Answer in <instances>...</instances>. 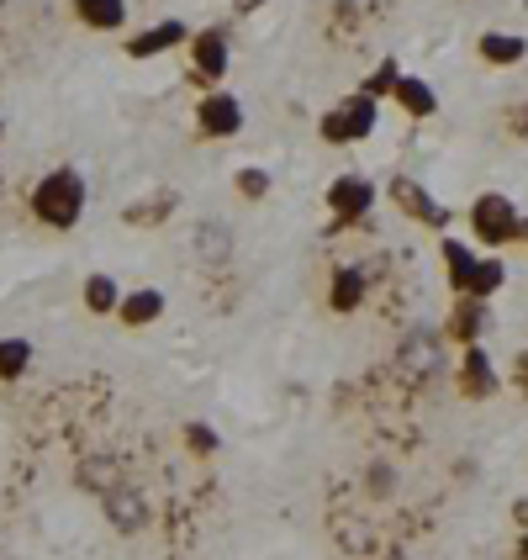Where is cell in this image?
Listing matches in <instances>:
<instances>
[{
	"label": "cell",
	"mask_w": 528,
	"mask_h": 560,
	"mask_svg": "<svg viewBox=\"0 0 528 560\" xmlns=\"http://www.w3.org/2000/svg\"><path fill=\"white\" fill-rule=\"evenodd\" d=\"M32 207H37V217H43L48 228H74L80 212H85V180L74 170H53L43 185H37Z\"/></svg>",
	"instance_id": "1"
},
{
	"label": "cell",
	"mask_w": 528,
	"mask_h": 560,
	"mask_svg": "<svg viewBox=\"0 0 528 560\" xmlns=\"http://www.w3.org/2000/svg\"><path fill=\"white\" fill-rule=\"evenodd\" d=\"M375 96H349V101H338L328 117H323V138L328 143H360L375 133Z\"/></svg>",
	"instance_id": "2"
},
{
	"label": "cell",
	"mask_w": 528,
	"mask_h": 560,
	"mask_svg": "<svg viewBox=\"0 0 528 560\" xmlns=\"http://www.w3.org/2000/svg\"><path fill=\"white\" fill-rule=\"evenodd\" d=\"M470 222H476V238H486V244H513L518 238V207L507 201L502 191H486L476 201V212H470Z\"/></svg>",
	"instance_id": "3"
},
{
	"label": "cell",
	"mask_w": 528,
	"mask_h": 560,
	"mask_svg": "<svg viewBox=\"0 0 528 560\" xmlns=\"http://www.w3.org/2000/svg\"><path fill=\"white\" fill-rule=\"evenodd\" d=\"M148 518H154V508H148V492L138 487H111L106 492V524L117 529V534H143L148 529Z\"/></svg>",
	"instance_id": "4"
},
{
	"label": "cell",
	"mask_w": 528,
	"mask_h": 560,
	"mask_svg": "<svg viewBox=\"0 0 528 560\" xmlns=\"http://www.w3.org/2000/svg\"><path fill=\"white\" fill-rule=\"evenodd\" d=\"M370 201H375V185H370L365 175H344V180H333V191H328V207L338 212V222L365 217Z\"/></svg>",
	"instance_id": "5"
},
{
	"label": "cell",
	"mask_w": 528,
	"mask_h": 560,
	"mask_svg": "<svg viewBox=\"0 0 528 560\" xmlns=\"http://www.w3.org/2000/svg\"><path fill=\"white\" fill-rule=\"evenodd\" d=\"M196 122H201L206 138H233L243 127V106H238V96H206L201 111H196Z\"/></svg>",
	"instance_id": "6"
},
{
	"label": "cell",
	"mask_w": 528,
	"mask_h": 560,
	"mask_svg": "<svg viewBox=\"0 0 528 560\" xmlns=\"http://www.w3.org/2000/svg\"><path fill=\"white\" fill-rule=\"evenodd\" d=\"M407 370H439L444 365V333H433V328H412L407 339H402V354H396Z\"/></svg>",
	"instance_id": "7"
},
{
	"label": "cell",
	"mask_w": 528,
	"mask_h": 560,
	"mask_svg": "<svg viewBox=\"0 0 528 560\" xmlns=\"http://www.w3.org/2000/svg\"><path fill=\"white\" fill-rule=\"evenodd\" d=\"M191 69L201 74V80L228 74V32H201L191 43Z\"/></svg>",
	"instance_id": "8"
},
{
	"label": "cell",
	"mask_w": 528,
	"mask_h": 560,
	"mask_svg": "<svg viewBox=\"0 0 528 560\" xmlns=\"http://www.w3.org/2000/svg\"><path fill=\"white\" fill-rule=\"evenodd\" d=\"M391 196H396V207H407L412 217H423L428 228H449V207H439V201H428L423 185H412V180H396L391 185Z\"/></svg>",
	"instance_id": "9"
},
{
	"label": "cell",
	"mask_w": 528,
	"mask_h": 560,
	"mask_svg": "<svg viewBox=\"0 0 528 560\" xmlns=\"http://www.w3.org/2000/svg\"><path fill=\"white\" fill-rule=\"evenodd\" d=\"M460 391L465 397H492L497 391V370H492V360H486V354L470 344L465 349V365H460Z\"/></svg>",
	"instance_id": "10"
},
{
	"label": "cell",
	"mask_w": 528,
	"mask_h": 560,
	"mask_svg": "<svg viewBox=\"0 0 528 560\" xmlns=\"http://www.w3.org/2000/svg\"><path fill=\"white\" fill-rule=\"evenodd\" d=\"M196 254H201V259H212V265L233 259V233H228V222H217V217L196 222Z\"/></svg>",
	"instance_id": "11"
},
{
	"label": "cell",
	"mask_w": 528,
	"mask_h": 560,
	"mask_svg": "<svg viewBox=\"0 0 528 560\" xmlns=\"http://www.w3.org/2000/svg\"><path fill=\"white\" fill-rule=\"evenodd\" d=\"M481 328H492V307H486V296H470L465 291V302H460V312H455V339H465V344H476L481 339Z\"/></svg>",
	"instance_id": "12"
},
{
	"label": "cell",
	"mask_w": 528,
	"mask_h": 560,
	"mask_svg": "<svg viewBox=\"0 0 528 560\" xmlns=\"http://www.w3.org/2000/svg\"><path fill=\"white\" fill-rule=\"evenodd\" d=\"M74 16L96 32H111L127 22V0H74Z\"/></svg>",
	"instance_id": "13"
},
{
	"label": "cell",
	"mask_w": 528,
	"mask_h": 560,
	"mask_svg": "<svg viewBox=\"0 0 528 560\" xmlns=\"http://www.w3.org/2000/svg\"><path fill=\"white\" fill-rule=\"evenodd\" d=\"M391 90H396V106L407 111V117H433V111H439V96H433V90L423 85V80H391Z\"/></svg>",
	"instance_id": "14"
},
{
	"label": "cell",
	"mask_w": 528,
	"mask_h": 560,
	"mask_svg": "<svg viewBox=\"0 0 528 560\" xmlns=\"http://www.w3.org/2000/svg\"><path fill=\"white\" fill-rule=\"evenodd\" d=\"M175 43H185V22H164V27H154V32L132 37L127 53H132V59H148V53H164V48H175Z\"/></svg>",
	"instance_id": "15"
},
{
	"label": "cell",
	"mask_w": 528,
	"mask_h": 560,
	"mask_svg": "<svg viewBox=\"0 0 528 560\" xmlns=\"http://www.w3.org/2000/svg\"><path fill=\"white\" fill-rule=\"evenodd\" d=\"M481 59L486 64H518V59H528V43H523V37H502V32H486L481 37Z\"/></svg>",
	"instance_id": "16"
},
{
	"label": "cell",
	"mask_w": 528,
	"mask_h": 560,
	"mask_svg": "<svg viewBox=\"0 0 528 560\" xmlns=\"http://www.w3.org/2000/svg\"><path fill=\"white\" fill-rule=\"evenodd\" d=\"M122 307V323L127 328H143V323H154V317L164 312V296L159 291H132L127 302H117Z\"/></svg>",
	"instance_id": "17"
},
{
	"label": "cell",
	"mask_w": 528,
	"mask_h": 560,
	"mask_svg": "<svg viewBox=\"0 0 528 560\" xmlns=\"http://www.w3.org/2000/svg\"><path fill=\"white\" fill-rule=\"evenodd\" d=\"M444 259H449V280H455V291H465L470 270H476V254H470L465 244H455V238H444Z\"/></svg>",
	"instance_id": "18"
},
{
	"label": "cell",
	"mask_w": 528,
	"mask_h": 560,
	"mask_svg": "<svg viewBox=\"0 0 528 560\" xmlns=\"http://www.w3.org/2000/svg\"><path fill=\"white\" fill-rule=\"evenodd\" d=\"M85 302H90V312H117V302H122L117 280H111V275H90V286H85Z\"/></svg>",
	"instance_id": "19"
},
{
	"label": "cell",
	"mask_w": 528,
	"mask_h": 560,
	"mask_svg": "<svg viewBox=\"0 0 528 560\" xmlns=\"http://www.w3.org/2000/svg\"><path fill=\"white\" fill-rule=\"evenodd\" d=\"M502 275H507L502 259H476V270H470V286H465V291H470V296H492V291L502 286Z\"/></svg>",
	"instance_id": "20"
},
{
	"label": "cell",
	"mask_w": 528,
	"mask_h": 560,
	"mask_svg": "<svg viewBox=\"0 0 528 560\" xmlns=\"http://www.w3.org/2000/svg\"><path fill=\"white\" fill-rule=\"evenodd\" d=\"M365 296V275L360 270H338V286H333V307L338 312H349L354 302Z\"/></svg>",
	"instance_id": "21"
},
{
	"label": "cell",
	"mask_w": 528,
	"mask_h": 560,
	"mask_svg": "<svg viewBox=\"0 0 528 560\" xmlns=\"http://www.w3.org/2000/svg\"><path fill=\"white\" fill-rule=\"evenodd\" d=\"M27 360H32V349H27L22 339H6V344H0V376H22Z\"/></svg>",
	"instance_id": "22"
},
{
	"label": "cell",
	"mask_w": 528,
	"mask_h": 560,
	"mask_svg": "<svg viewBox=\"0 0 528 560\" xmlns=\"http://www.w3.org/2000/svg\"><path fill=\"white\" fill-rule=\"evenodd\" d=\"M238 191L249 196V201L270 196V175H264V170H243V175H238Z\"/></svg>",
	"instance_id": "23"
},
{
	"label": "cell",
	"mask_w": 528,
	"mask_h": 560,
	"mask_svg": "<svg viewBox=\"0 0 528 560\" xmlns=\"http://www.w3.org/2000/svg\"><path fill=\"white\" fill-rule=\"evenodd\" d=\"M185 439L196 444V455H212V450H217V434H212V428H201V423L185 428Z\"/></svg>",
	"instance_id": "24"
},
{
	"label": "cell",
	"mask_w": 528,
	"mask_h": 560,
	"mask_svg": "<svg viewBox=\"0 0 528 560\" xmlns=\"http://www.w3.org/2000/svg\"><path fill=\"white\" fill-rule=\"evenodd\" d=\"M518 386H523V391H528V349H523V354H518Z\"/></svg>",
	"instance_id": "25"
},
{
	"label": "cell",
	"mask_w": 528,
	"mask_h": 560,
	"mask_svg": "<svg viewBox=\"0 0 528 560\" xmlns=\"http://www.w3.org/2000/svg\"><path fill=\"white\" fill-rule=\"evenodd\" d=\"M259 6V0H238V11H254Z\"/></svg>",
	"instance_id": "26"
},
{
	"label": "cell",
	"mask_w": 528,
	"mask_h": 560,
	"mask_svg": "<svg viewBox=\"0 0 528 560\" xmlns=\"http://www.w3.org/2000/svg\"><path fill=\"white\" fill-rule=\"evenodd\" d=\"M523 555H528V534H523Z\"/></svg>",
	"instance_id": "27"
},
{
	"label": "cell",
	"mask_w": 528,
	"mask_h": 560,
	"mask_svg": "<svg viewBox=\"0 0 528 560\" xmlns=\"http://www.w3.org/2000/svg\"><path fill=\"white\" fill-rule=\"evenodd\" d=\"M0 6H6V0H0Z\"/></svg>",
	"instance_id": "28"
}]
</instances>
